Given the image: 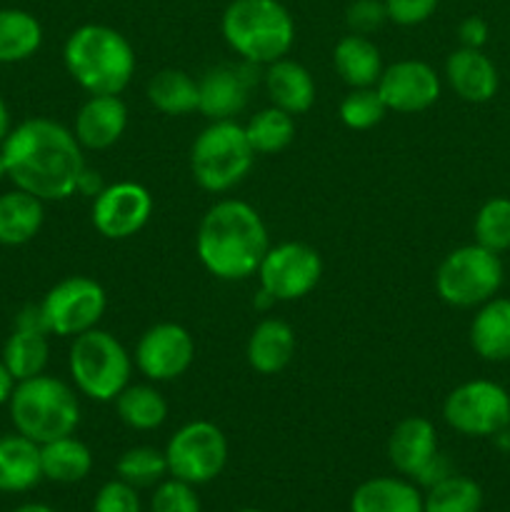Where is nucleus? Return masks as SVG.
Segmentation results:
<instances>
[{
  "instance_id": "nucleus-26",
  "label": "nucleus",
  "mask_w": 510,
  "mask_h": 512,
  "mask_svg": "<svg viewBox=\"0 0 510 512\" xmlns=\"http://www.w3.org/2000/svg\"><path fill=\"white\" fill-rule=\"evenodd\" d=\"M45 220L43 200L15 188L0 195V245H25L40 233Z\"/></svg>"
},
{
  "instance_id": "nucleus-36",
  "label": "nucleus",
  "mask_w": 510,
  "mask_h": 512,
  "mask_svg": "<svg viewBox=\"0 0 510 512\" xmlns=\"http://www.w3.org/2000/svg\"><path fill=\"white\" fill-rule=\"evenodd\" d=\"M388 108H385L383 98H380L378 88H350L340 103V120L348 125L350 130H370L385 118Z\"/></svg>"
},
{
  "instance_id": "nucleus-3",
  "label": "nucleus",
  "mask_w": 510,
  "mask_h": 512,
  "mask_svg": "<svg viewBox=\"0 0 510 512\" xmlns=\"http://www.w3.org/2000/svg\"><path fill=\"white\" fill-rule=\"evenodd\" d=\"M70 78L90 95H120L135 75V50L123 33L88 23L68 35L63 48Z\"/></svg>"
},
{
  "instance_id": "nucleus-10",
  "label": "nucleus",
  "mask_w": 510,
  "mask_h": 512,
  "mask_svg": "<svg viewBox=\"0 0 510 512\" xmlns=\"http://www.w3.org/2000/svg\"><path fill=\"white\" fill-rule=\"evenodd\" d=\"M168 473L190 485H205L223 473L228 463V440L210 420H193L175 430L165 445Z\"/></svg>"
},
{
  "instance_id": "nucleus-31",
  "label": "nucleus",
  "mask_w": 510,
  "mask_h": 512,
  "mask_svg": "<svg viewBox=\"0 0 510 512\" xmlns=\"http://www.w3.org/2000/svg\"><path fill=\"white\" fill-rule=\"evenodd\" d=\"M113 403L118 418L133 430H155L168 418V403L153 385H128Z\"/></svg>"
},
{
  "instance_id": "nucleus-29",
  "label": "nucleus",
  "mask_w": 510,
  "mask_h": 512,
  "mask_svg": "<svg viewBox=\"0 0 510 512\" xmlns=\"http://www.w3.org/2000/svg\"><path fill=\"white\" fill-rule=\"evenodd\" d=\"M0 358H3L5 368L15 378V383L30 380L35 375H43L50 358L48 333H43V330L13 328L10 338L5 340Z\"/></svg>"
},
{
  "instance_id": "nucleus-20",
  "label": "nucleus",
  "mask_w": 510,
  "mask_h": 512,
  "mask_svg": "<svg viewBox=\"0 0 510 512\" xmlns=\"http://www.w3.org/2000/svg\"><path fill=\"white\" fill-rule=\"evenodd\" d=\"M295 355V333L285 320L265 318L250 333L245 345L248 365L260 375H275L290 365Z\"/></svg>"
},
{
  "instance_id": "nucleus-45",
  "label": "nucleus",
  "mask_w": 510,
  "mask_h": 512,
  "mask_svg": "<svg viewBox=\"0 0 510 512\" xmlns=\"http://www.w3.org/2000/svg\"><path fill=\"white\" fill-rule=\"evenodd\" d=\"M13 512H58V510H53L50 505H43V503H28V505H20V508H15Z\"/></svg>"
},
{
  "instance_id": "nucleus-16",
  "label": "nucleus",
  "mask_w": 510,
  "mask_h": 512,
  "mask_svg": "<svg viewBox=\"0 0 510 512\" xmlns=\"http://www.w3.org/2000/svg\"><path fill=\"white\" fill-rule=\"evenodd\" d=\"M128 128V108L120 95H90L75 113L73 133L88 150H108Z\"/></svg>"
},
{
  "instance_id": "nucleus-15",
  "label": "nucleus",
  "mask_w": 510,
  "mask_h": 512,
  "mask_svg": "<svg viewBox=\"0 0 510 512\" xmlns=\"http://www.w3.org/2000/svg\"><path fill=\"white\" fill-rule=\"evenodd\" d=\"M378 93L395 113H420L440 98V75L423 60H398L383 68Z\"/></svg>"
},
{
  "instance_id": "nucleus-1",
  "label": "nucleus",
  "mask_w": 510,
  "mask_h": 512,
  "mask_svg": "<svg viewBox=\"0 0 510 512\" xmlns=\"http://www.w3.org/2000/svg\"><path fill=\"white\" fill-rule=\"evenodd\" d=\"M5 175L15 188L45 200H68L85 173L83 145L73 130L50 118H30L10 128L0 148Z\"/></svg>"
},
{
  "instance_id": "nucleus-35",
  "label": "nucleus",
  "mask_w": 510,
  "mask_h": 512,
  "mask_svg": "<svg viewBox=\"0 0 510 512\" xmlns=\"http://www.w3.org/2000/svg\"><path fill=\"white\" fill-rule=\"evenodd\" d=\"M475 243L493 253L510 250V198H490L480 205L473 223Z\"/></svg>"
},
{
  "instance_id": "nucleus-25",
  "label": "nucleus",
  "mask_w": 510,
  "mask_h": 512,
  "mask_svg": "<svg viewBox=\"0 0 510 512\" xmlns=\"http://www.w3.org/2000/svg\"><path fill=\"white\" fill-rule=\"evenodd\" d=\"M333 63L338 75L350 88H373L383 75L380 50L368 35L350 33L338 40L333 50Z\"/></svg>"
},
{
  "instance_id": "nucleus-46",
  "label": "nucleus",
  "mask_w": 510,
  "mask_h": 512,
  "mask_svg": "<svg viewBox=\"0 0 510 512\" xmlns=\"http://www.w3.org/2000/svg\"><path fill=\"white\" fill-rule=\"evenodd\" d=\"M5 178V160H3V153H0V180Z\"/></svg>"
},
{
  "instance_id": "nucleus-37",
  "label": "nucleus",
  "mask_w": 510,
  "mask_h": 512,
  "mask_svg": "<svg viewBox=\"0 0 510 512\" xmlns=\"http://www.w3.org/2000/svg\"><path fill=\"white\" fill-rule=\"evenodd\" d=\"M150 512H203L195 485L170 478L158 483L153 498H150Z\"/></svg>"
},
{
  "instance_id": "nucleus-9",
  "label": "nucleus",
  "mask_w": 510,
  "mask_h": 512,
  "mask_svg": "<svg viewBox=\"0 0 510 512\" xmlns=\"http://www.w3.org/2000/svg\"><path fill=\"white\" fill-rule=\"evenodd\" d=\"M443 418L455 433L493 438L510 425V393L493 380H468L448 393Z\"/></svg>"
},
{
  "instance_id": "nucleus-42",
  "label": "nucleus",
  "mask_w": 510,
  "mask_h": 512,
  "mask_svg": "<svg viewBox=\"0 0 510 512\" xmlns=\"http://www.w3.org/2000/svg\"><path fill=\"white\" fill-rule=\"evenodd\" d=\"M448 475H450V463L443 458V455L438 453L433 460H430L428 465H425V470L415 480H418V483H423V485H428V488H430V485H435L438 480L448 478Z\"/></svg>"
},
{
  "instance_id": "nucleus-41",
  "label": "nucleus",
  "mask_w": 510,
  "mask_h": 512,
  "mask_svg": "<svg viewBox=\"0 0 510 512\" xmlns=\"http://www.w3.org/2000/svg\"><path fill=\"white\" fill-rule=\"evenodd\" d=\"M458 38L463 48H483L488 43V23L480 15H470L458 25Z\"/></svg>"
},
{
  "instance_id": "nucleus-32",
  "label": "nucleus",
  "mask_w": 510,
  "mask_h": 512,
  "mask_svg": "<svg viewBox=\"0 0 510 512\" xmlns=\"http://www.w3.org/2000/svg\"><path fill=\"white\" fill-rule=\"evenodd\" d=\"M243 128L248 135V143L260 155L280 153L295 140V118L285 110L275 108V105L255 113Z\"/></svg>"
},
{
  "instance_id": "nucleus-17",
  "label": "nucleus",
  "mask_w": 510,
  "mask_h": 512,
  "mask_svg": "<svg viewBox=\"0 0 510 512\" xmlns=\"http://www.w3.org/2000/svg\"><path fill=\"white\" fill-rule=\"evenodd\" d=\"M445 80L465 103H488L500 85L493 60L480 48H463V45L445 60Z\"/></svg>"
},
{
  "instance_id": "nucleus-47",
  "label": "nucleus",
  "mask_w": 510,
  "mask_h": 512,
  "mask_svg": "<svg viewBox=\"0 0 510 512\" xmlns=\"http://www.w3.org/2000/svg\"><path fill=\"white\" fill-rule=\"evenodd\" d=\"M238 512H263V510H255V508H248V510H238Z\"/></svg>"
},
{
  "instance_id": "nucleus-43",
  "label": "nucleus",
  "mask_w": 510,
  "mask_h": 512,
  "mask_svg": "<svg viewBox=\"0 0 510 512\" xmlns=\"http://www.w3.org/2000/svg\"><path fill=\"white\" fill-rule=\"evenodd\" d=\"M13 388H15V378L10 375V370L5 368L3 358H0V405L8 403L10 395H13Z\"/></svg>"
},
{
  "instance_id": "nucleus-34",
  "label": "nucleus",
  "mask_w": 510,
  "mask_h": 512,
  "mask_svg": "<svg viewBox=\"0 0 510 512\" xmlns=\"http://www.w3.org/2000/svg\"><path fill=\"white\" fill-rule=\"evenodd\" d=\"M115 473L123 483L138 488H153V485L163 483V478L168 475V460H165V450L155 448H130L115 463Z\"/></svg>"
},
{
  "instance_id": "nucleus-23",
  "label": "nucleus",
  "mask_w": 510,
  "mask_h": 512,
  "mask_svg": "<svg viewBox=\"0 0 510 512\" xmlns=\"http://www.w3.org/2000/svg\"><path fill=\"white\" fill-rule=\"evenodd\" d=\"M350 512H423V495L403 478H370L355 488Z\"/></svg>"
},
{
  "instance_id": "nucleus-21",
  "label": "nucleus",
  "mask_w": 510,
  "mask_h": 512,
  "mask_svg": "<svg viewBox=\"0 0 510 512\" xmlns=\"http://www.w3.org/2000/svg\"><path fill=\"white\" fill-rule=\"evenodd\" d=\"M265 90L275 108L290 115L308 113L315 103V80L305 65L280 58L265 70Z\"/></svg>"
},
{
  "instance_id": "nucleus-22",
  "label": "nucleus",
  "mask_w": 510,
  "mask_h": 512,
  "mask_svg": "<svg viewBox=\"0 0 510 512\" xmlns=\"http://www.w3.org/2000/svg\"><path fill=\"white\" fill-rule=\"evenodd\" d=\"M470 345L488 363L510 360V298H490L470 323Z\"/></svg>"
},
{
  "instance_id": "nucleus-2",
  "label": "nucleus",
  "mask_w": 510,
  "mask_h": 512,
  "mask_svg": "<svg viewBox=\"0 0 510 512\" xmlns=\"http://www.w3.org/2000/svg\"><path fill=\"white\" fill-rule=\"evenodd\" d=\"M268 248V228L258 210L235 198L210 205L195 235L198 260L218 280H245L255 275Z\"/></svg>"
},
{
  "instance_id": "nucleus-39",
  "label": "nucleus",
  "mask_w": 510,
  "mask_h": 512,
  "mask_svg": "<svg viewBox=\"0 0 510 512\" xmlns=\"http://www.w3.org/2000/svg\"><path fill=\"white\" fill-rule=\"evenodd\" d=\"M345 20H348L350 33L368 35L375 33L388 20V10H385L383 0H353L348 5Z\"/></svg>"
},
{
  "instance_id": "nucleus-28",
  "label": "nucleus",
  "mask_w": 510,
  "mask_h": 512,
  "mask_svg": "<svg viewBox=\"0 0 510 512\" xmlns=\"http://www.w3.org/2000/svg\"><path fill=\"white\" fill-rule=\"evenodd\" d=\"M43 43V25L20 8L0 10V63H23Z\"/></svg>"
},
{
  "instance_id": "nucleus-24",
  "label": "nucleus",
  "mask_w": 510,
  "mask_h": 512,
  "mask_svg": "<svg viewBox=\"0 0 510 512\" xmlns=\"http://www.w3.org/2000/svg\"><path fill=\"white\" fill-rule=\"evenodd\" d=\"M43 480L40 445L25 435L0 438V493H25Z\"/></svg>"
},
{
  "instance_id": "nucleus-13",
  "label": "nucleus",
  "mask_w": 510,
  "mask_h": 512,
  "mask_svg": "<svg viewBox=\"0 0 510 512\" xmlns=\"http://www.w3.org/2000/svg\"><path fill=\"white\" fill-rule=\"evenodd\" d=\"M150 215H153V195L145 185L133 180L105 185L93 198V210H90L95 230L108 240L133 238L148 225Z\"/></svg>"
},
{
  "instance_id": "nucleus-27",
  "label": "nucleus",
  "mask_w": 510,
  "mask_h": 512,
  "mask_svg": "<svg viewBox=\"0 0 510 512\" xmlns=\"http://www.w3.org/2000/svg\"><path fill=\"white\" fill-rule=\"evenodd\" d=\"M40 468H43V478L53 480V483L73 485L90 475L93 453L83 440L65 435V438L40 445Z\"/></svg>"
},
{
  "instance_id": "nucleus-6",
  "label": "nucleus",
  "mask_w": 510,
  "mask_h": 512,
  "mask_svg": "<svg viewBox=\"0 0 510 512\" xmlns=\"http://www.w3.org/2000/svg\"><path fill=\"white\" fill-rule=\"evenodd\" d=\"M70 378L85 398L113 403L130 385L133 358L115 335L93 328L73 338L68 355Z\"/></svg>"
},
{
  "instance_id": "nucleus-14",
  "label": "nucleus",
  "mask_w": 510,
  "mask_h": 512,
  "mask_svg": "<svg viewBox=\"0 0 510 512\" xmlns=\"http://www.w3.org/2000/svg\"><path fill=\"white\" fill-rule=\"evenodd\" d=\"M195 360V340L183 325L158 323L140 335L135 345V365L153 383H170L190 370Z\"/></svg>"
},
{
  "instance_id": "nucleus-30",
  "label": "nucleus",
  "mask_w": 510,
  "mask_h": 512,
  "mask_svg": "<svg viewBox=\"0 0 510 512\" xmlns=\"http://www.w3.org/2000/svg\"><path fill=\"white\" fill-rule=\"evenodd\" d=\"M148 100L165 115H188L198 110V80L178 68L158 70L148 80Z\"/></svg>"
},
{
  "instance_id": "nucleus-8",
  "label": "nucleus",
  "mask_w": 510,
  "mask_h": 512,
  "mask_svg": "<svg viewBox=\"0 0 510 512\" xmlns=\"http://www.w3.org/2000/svg\"><path fill=\"white\" fill-rule=\"evenodd\" d=\"M503 285L500 255L483 245H463L445 255L435 273V290L440 300L453 308H480L495 298Z\"/></svg>"
},
{
  "instance_id": "nucleus-33",
  "label": "nucleus",
  "mask_w": 510,
  "mask_h": 512,
  "mask_svg": "<svg viewBox=\"0 0 510 512\" xmlns=\"http://www.w3.org/2000/svg\"><path fill=\"white\" fill-rule=\"evenodd\" d=\"M483 490L473 478L450 473L423 495V512H480Z\"/></svg>"
},
{
  "instance_id": "nucleus-18",
  "label": "nucleus",
  "mask_w": 510,
  "mask_h": 512,
  "mask_svg": "<svg viewBox=\"0 0 510 512\" xmlns=\"http://www.w3.org/2000/svg\"><path fill=\"white\" fill-rule=\"evenodd\" d=\"M250 78L233 65L210 68L198 80V110L215 123V120H233L248 105Z\"/></svg>"
},
{
  "instance_id": "nucleus-12",
  "label": "nucleus",
  "mask_w": 510,
  "mask_h": 512,
  "mask_svg": "<svg viewBox=\"0 0 510 512\" xmlns=\"http://www.w3.org/2000/svg\"><path fill=\"white\" fill-rule=\"evenodd\" d=\"M323 275V260L318 250L305 243H280L268 248L258 268L260 290L275 303H290L313 293Z\"/></svg>"
},
{
  "instance_id": "nucleus-19",
  "label": "nucleus",
  "mask_w": 510,
  "mask_h": 512,
  "mask_svg": "<svg viewBox=\"0 0 510 512\" xmlns=\"http://www.w3.org/2000/svg\"><path fill=\"white\" fill-rule=\"evenodd\" d=\"M438 455V433L428 418L410 415L400 420L388 438V458L398 473L418 478L425 465Z\"/></svg>"
},
{
  "instance_id": "nucleus-7",
  "label": "nucleus",
  "mask_w": 510,
  "mask_h": 512,
  "mask_svg": "<svg viewBox=\"0 0 510 512\" xmlns=\"http://www.w3.org/2000/svg\"><path fill=\"white\" fill-rule=\"evenodd\" d=\"M255 160L243 125L235 120H215L200 130L190 148V170L195 183L208 193H228L243 183Z\"/></svg>"
},
{
  "instance_id": "nucleus-40",
  "label": "nucleus",
  "mask_w": 510,
  "mask_h": 512,
  "mask_svg": "<svg viewBox=\"0 0 510 512\" xmlns=\"http://www.w3.org/2000/svg\"><path fill=\"white\" fill-rule=\"evenodd\" d=\"M385 10H388V20L395 25H420L435 13L438 0H383Z\"/></svg>"
},
{
  "instance_id": "nucleus-4",
  "label": "nucleus",
  "mask_w": 510,
  "mask_h": 512,
  "mask_svg": "<svg viewBox=\"0 0 510 512\" xmlns=\"http://www.w3.org/2000/svg\"><path fill=\"white\" fill-rule=\"evenodd\" d=\"M223 38L245 63L270 65L293 48V15L278 0H233L223 13Z\"/></svg>"
},
{
  "instance_id": "nucleus-11",
  "label": "nucleus",
  "mask_w": 510,
  "mask_h": 512,
  "mask_svg": "<svg viewBox=\"0 0 510 512\" xmlns=\"http://www.w3.org/2000/svg\"><path fill=\"white\" fill-rule=\"evenodd\" d=\"M108 308V298L98 280L88 275H68L45 293L40 303L45 328L60 338H75L98 328Z\"/></svg>"
},
{
  "instance_id": "nucleus-38",
  "label": "nucleus",
  "mask_w": 510,
  "mask_h": 512,
  "mask_svg": "<svg viewBox=\"0 0 510 512\" xmlns=\"http://www.w3.org/2000/svg\"><path fill=\"white\" fill-rule=\"evenodd\" d=\"M93 512H140L138 490L120 478L110 480L95 495Z\"/></svg>"
},
{
  "instance_id": "nucleus-5",
  "label": "nucleus",
  "mask_w": 510,
  "mask_h": 512,
  "mask_svg": "<svg viewBox=\"0 0 510 512\" xmlns=\"http://www.w3.org/2000/svg\"><path fill=\"white\" fill-rule=\"evenodd\" d=\"M8 408L15 430L38 445L73 435L80 423L78 395L53 375L15 383Z\"/></svg>"
},
{
  "instance_id": "nucleus-44",
  "label": "nucleus",
  "mask_w": 510,
  "mask_h": 512,
  "mask_svg": "<svg viewBox=\"0 0 510 512\" xmlns=\"http://www.w3.org/2000/svg\"><path fill=\"white\" fill-rule=\"evenodd\" d=\"M8 133H10V113H8V105H5V100L0 98V143L8 138Z\"/></svg>"
}]
</instances>
